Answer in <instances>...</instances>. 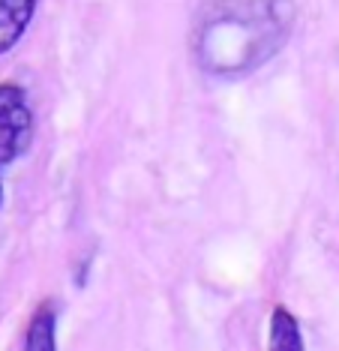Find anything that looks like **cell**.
<instances>
[{"label": "cell", "instance_id": "obj_1", "mask_svg": "<svg viewBox=\"0 0 339 351\" xmlns=\"http://www.w3.org/2000/svg\"><path fill=\"white\" fill-rule=\"evenodd\" d=\"M292 27V0H207L192 30V54L207 75L234 82L264 66Z\"/></svg>", "mask_w": 339, "mask_h": 351}, {"label": "cell", "instance_id": "obj_2", "mask_svg": "<svg viewBox=\"0 0 339 351\" xmlns=\"http://www.w3.org/2000/svg\"><path fill=\"white\" fill-rule=\"evenodd\" d=\"M34 111L21 84H0V169L12 165L30 145Z\"/></svg>", "mask_w": 339, "mask_h": 351}, {"label": "cell", "instance_id": "obj_3", "mask_svg": "<svg viewBox=\"0 0 339 351\" xmlns=\"http://www.w3.org/2000/svg\"><path fill=\"white\" fill-rule=\"evenodd\" d=\"M39 0H0V54H6L34 21Z\"/></svg>", "mask_w": 339, "mask_h": 351}, {"label": "cell", "instance_id": "obj_4", "mask_svg": "<svg viewBox=\"0 0 339 351\" xmlns=\"http://www.w3.org/2000/svg\"><path fill=\"white\" fill-rule=\"evenodd\" d=\"M54 327H58V309H54V303L51 300L39 303L34 318H30L27 337H24V348L27 351H54L58 348Z\"/></svg>", "mask_w": 339, "mask_h": 351}, {"label": "cell", "instance_id": "obj_5", "mask_svg": "<svg viewBox=\"0 0 339 351\" xmlns=\"http://www.w3.org/2000/svg\"><path fill=\"white\" fill-rule=\"evenodd\" d=\"M270 348L273 351H303V333L297 318L285 306H277L270 315Z\"/></svg>", "mask_w": 339, "mask_h": 351}, {"label": "cell", "instance_id": "obj_6", "mask_svg": "<svg viewBox=\"0 0 339 351\" xmlns=\"http://www.w3.org/2000/svg\"><path fill=\"white\" fill-rule=\"evenodd\" d=\"M0 204H3V180H0Z\"/></svg>", "mask_w": 339, "mask_h": 351}]
</instances>
